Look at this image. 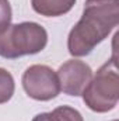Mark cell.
Here are the masks:
<instances>
[{
  "mask_svg": "<svg viewBox=\"0 0 119 121\" xmlns=\"http://www.w3.org/2000/svg\"><path fill=\"white\" fill-rule=\"evenodd\" d=\"M119 23V0H86L83 16L67 37L69 54L86 56Z\"/></svg>",
  "mask_w": 119,
  "mask_h": 121,
  "instance_id": "obj_1",
  "label": "cell"
},
{
  "mask_svg": "<svg viewBox=\"0 0 119 121\" xmlns=\"http://www.w3.org/2000/svg\"><path fill=\"white\" fill-rule=\"evenodd\" d=\"M46 44V30L34 21L10 24L0 31V56L6 59L39 54L45 49Z\"/></svg>",
  "mask_w": 119,
  "mask_h": 121,
  "instance_id": "obj_2",
  "label": "cell"
},
{
  "mask_svg": "<svg viewBox=\"0 0 119 121\" xmlns=\"http://www.w3.org/2000/svg\"><path fill=\"white\" fill-rule=\"evenodd\" d=\"M83 101L95 113L114 110L119 100V72L115 56L105 62L81 93Z\"/></svg>",
  "mask_w": 119,
  "mask_h": 121,
  "instance_id": "obj_3",
  "label": "cell"
},
{
  "mask_svg": "<svg viewBox=\"0 0 119 121\" xmlns=\"http://www.w3.org/2000/svg\"><path fill=\"white\" fill-rule=\"evenodd\" d=\"M23 87L31 99L49 101L60 93L56 72L46 65H32L23 75Z\"/></svg>",
  "mask_w": 119,
  "mask_h": 121,
  "instance_id": "obj_4",
  "label": "cell"
},
{
  "mask_svg": "<svg viewBox=\"0 0 119 121\" xmlns=\"http://www.w3.org/2000/svg\"><path fill=\"white\" fill-rule=\"evenodd\" d=\"M60 90L69 96H81L83 90L92 78V70L86 62L80 59H69L60 65L56 72Z\"/></svg>",
  "mask_w": 119,
  "mask_h": 121,
  "instance_id": "obj_5",
  "label": "cell"
},
{
  "mask_svg": "<svg viewBox=\"0 0 119 121\" xmlns=\"http://www.w3.org/2000/svg\"><path fill=\"white\" fill-rule=\"evenodd\" d=\"M76 0H31V6L35 13L44 17H60L67 14Z\"/></svg>",
  "mask_w": 119,
  "mask_h": 121,
  "instance_id": "obj_6",
  "label": "cell"
},
{
  "mask_svg": "<svg viewBox=\"0 0 119 121\" xmlns=\"http://www.w3.org/2000/svg\"><path fill=\"white\" fill-rule=\"evenodd\" d=\"M14 89L16 85H14L13 75L7 69L0 68V104L7 103L13 97Z\"/></svg>",
  "mask_w": 119,
  "mask_h": 121,
  "instance_id": "obj_7",
  "label": "cell"
},
{
  "mask_svg": "<svg viewBox=\"0 0 119 121\" xmlns=\"http://www.w3.org/2000/svg\"><path fill=\"white\" fill-rule=\"evenodd\" d=\"M58 121H84L83 116L79 110L70 107V106H60L56 107L53 111H51Z\"/></svg>",
  "mask_w": 119,
  "mask_h": 121,
  "instance_id": "obj_8",
  "label": "cell"
},
{
  "mask_svg": "<svg viewBox=\"0 0 119 121\" xmlns=\"http://www.w3.org/2000/svg\"><path fill=\"white\" fill-rule=\"evenodd\" d=\"M13 11L8 0H0V31H3L6 27L11 24Z\"/></svg>",
  "mask_w": 119,
  "mask_h": 121,
  "instance_id": "obj_9",
  "label": "cell"
},
{
  "mask_svg": "<svg viewBox=\"0 0 119 121\" xmlns=\"http://www.w3.org/2000/svg\"><path fill=\"white\" fill-rule=\"evenodd\" d=\"M32 121H58L55 118V116L52 113H41L38 116H35Z\"/></svg>",
  "mask_w": 119,
  "mask_h": 121,
  "instance_id": "obj_10",
  "label": "cell"
},
{
  "mask_svg": "<svg viewBox=\"0 0 119 121\" xmlns=\"http://www.w3.org/2000/svg\"><path fill=\"white\" fill-rule=\"evenodd\" d=\"M112 121H118V120H112Z\"/></svg>",
  "mask_w": 119,
  "mask_h": 121,
  "instance_id": "obj_11",
  "label": "cell"
}]
</instances>
